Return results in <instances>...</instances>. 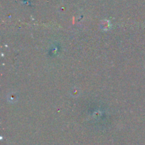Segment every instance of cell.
Instances as JSON below:
<instances>
[{"label":"cell","instance_id":"obj_1","mask_svg":"<svg viewBox=\"0 0 145 145\" xmlns=\"http://www.w3.org/2000/svg\"><path fill=\"white\" fill-rule=\"evenodd\" d=\"M110 22H109V21H107V20H106V21H105V22L103 23V28L107 30L110 28Z\"/></svg>","mask_w":145,"mask_h":145}]
</instances>
